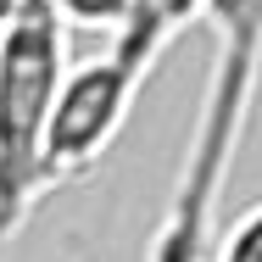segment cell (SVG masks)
I'll return each instance as SVG.
<instances>
[{
	"mask_svg": "<svg viewBox=\"0 0 262 262\" xmlns=\"http://www.w3.org/2000/svg\"><path fill=\"white\" fill-rule=\"evenodd\" d=\"M217 34V51L207 67V90L190 123V145L179 162L173 195L157 234L145 246V262H207L212 257V223L223 184L234 173L240 140L251 128V106L262 84V0H207L201 11Z\"/></svg>",
	"mask_w": 262,
	"mask_h": 262,
	"instance_id": "cell-1",
	"label": "cell"
},
{
	"mask_svg": "<svg viewBox=\"0 0 262 262\" xmlns=\"http://www.w3.org/2000/svg\"><path fill=\"white\" fill-rule=\"evenodd\" d=\"M67 23L45 0H23L0 34V240L51 195L45 123L67 73Z\"/></svg>",
	"mask_w": 262,
	"mask_h": 262,
	"instance_id": "cell-2",
	"label": "cell"
},
{
	"mask_svg": "<svg viewBox=\"0 0 262 262\" xmlns=\"http://www.w3.org/2000/svg\"><path fill=\"white\" fill-rule=\"evenodd\" d=\"M151 73L128 67L117 51L90 56V61H67L61 73V90L51 101V123H45V167H51V184H67V179H84L95 162L117 145L128 112H134V95Z\"/></svg>",
	"mask_w": 262,
	"mask_h": 262,
	"instance_id": "cell-3",
	"label": "cell"
},
{
	"mask_svg": "<svg viewBox=\"0 0 262 262\" xmlns=\"http://www.w3.org/2000/svg\"><path fill=\"white\" fill-rule=\"evenodd\" d=\"M207 262H262V201H251V207L212 240Z\"/></svg>",
	"mask_w": 262,
	"mask_h": 262,
	"instance_id": "cell-4",
	"label": "cell"
},
{
	"mask_svg": "<svg viewBox=\"0 0 262 262\" xmlns=\"http://www.w3.org/2000/svg\"><path fill=\"white\" fill-rule=\"evenodd\" d=\"M67 28H117L128 0H45Z\"/></svg>",
	"mask_w": 262,
	"mask_h": 262,
	"instance_id": "cell-5",
	"label": "cell"
},
{
	"mask_svg": "<svg viewBox=\"0 0 262 262\" xmlns=\"http://www.w3.org/2000/svg\"><path fill=\"white\" fill-rule=\"evenodd\" d=\"M17 6H23V0H0V34H6V23L17 17Z\"/></svg>",
	"mask_w": 262,
	"mask_h": 262,
	"instance_id": "cell-6",
	"label": "cell"
},
{
	"mask_svg": "<svg viewBox=\"0 0 262 262\" xmlns=\"http://www.w3.org/2000/svg\"><path fill=\"white\" fill-rule=\"evenodd\" d=\"M73 262H101V257H95V251H90V257H73Z\"/></svg>",
	"mask_w": 262,
	"mask_h": 262,
	"instance_id": "cell-7",
	"label": "cell"
}]
</instances>
